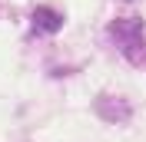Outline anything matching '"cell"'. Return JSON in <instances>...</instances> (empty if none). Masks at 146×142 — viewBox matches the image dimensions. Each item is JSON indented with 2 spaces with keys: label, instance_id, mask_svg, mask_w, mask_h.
Returning a JSON list of instances; mask_svg holds the SVG:
<instances>
[{
  "label": "cell",
  "instance_id": "obj_3",
  "mask_svg": "<svg viewBox=\"0 0 146 142\" xmlns=\"http://www.w3.org/2000/svg\"><path fill=\"white\" fill-rule=\"evenodd\" d=\"M96 112L110 122H123V119H129V103L119 96H103V99H96Z\"/></svg>",
  "mask_w": 146,
  "mask_h": 142
},
{
  "label": "cell",
  "instance_id": "obj_2",
  "mask_svg": "<svg viewBox=\"0 0 146 142\" xmlns=\"http://www.w3.org/2000/svg\"><path fill=\"white\" fill-rule=\"evenodd\" d=\"M60 27H63V13H60V10H53V7H36L33 10V33L50 36Z\"/></svg>",
  "mask_w": 146,
  "mask_h": 142
},
{
  "label": "cell",
  "instance_id": "obj_1",
  "mask_svg": "<svg viewBox=\"0 0 146 142\" xmlns=\"http://www.w3.org/2000/svg\"><path fill=\"white\" fill-rule=\"evenodd\" d=\"M110 43L119 50V56L139 70H146V23L139 17H119L110 23Z\"/></svg>",
  "mask_w": 146,
  "mask_h": 142
},
{
  "label": "cell",
  "instance_id": "obj_4",
  "mask_svg": "<svg viewBox=\"0 0 146 142\" xmlns=\"http://www.w3.org/2000/svg\"><path fill=\"white\" fill-rule=\"evenodd\" d=\"M123 3H133V0H123Z\"/></svg>",
  "mask_w": 146,
  "mask_h": 142
}]
</instances>
